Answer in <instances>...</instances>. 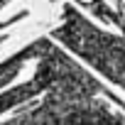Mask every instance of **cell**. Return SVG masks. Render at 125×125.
I'll return each instance as SVG.
<instances>
[{"instance_id": "cell-1", "label": "cell", "mask_w": 125, "mask_h": 125, "mask_svg": "<svg viewBox=\"0 0 125 125\" xmlns=\"http://www.w3.org/2000/svg\"><path fill=\"white\" fill-rule=\"evenodd\" d=\"M52 37L79 54L88 66L101 71L115 86L125 88V34L118 37L103 32L101 27H93V22H88L76 8L64 5V22L52 32Z\"/></svg>"}]
</instances>
